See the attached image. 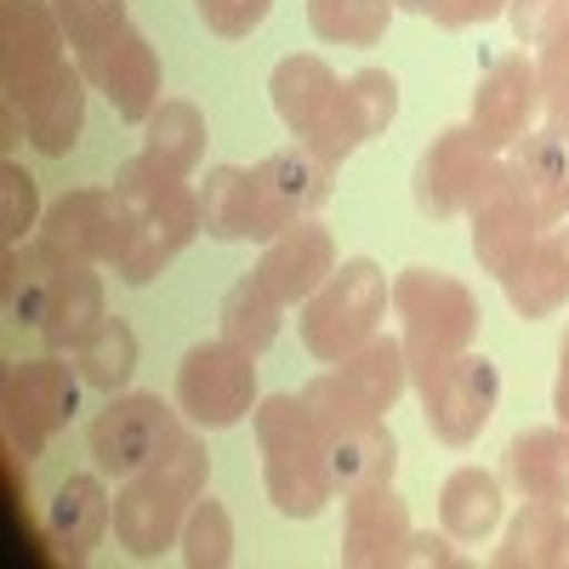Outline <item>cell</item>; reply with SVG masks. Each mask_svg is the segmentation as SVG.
Masks as SVG:
<instances>
[{"mask_svg": "<svg viewBox=\"0 0 569 569\" xmlns=\"http://www.w3.org/2000/svg\"><path fill=\"white\" fill-rule=\"evenodd\" d=\"M507 12V0H433L427 7V18H433L439 29H467V23H490Z\"/></svg>", "mask_w": 569, "mask_h": 569, "instance_id": "43", "label": "cell"}, {"mask_svg": "<svg viewBox=\"0 0 569 569\" xmlns=\"http://www.w3.org/2000/svg\"><path fill=\"white\" fill-rule=\"evenodd\" d=\"M399 114V80L388 69H359L342 80L337 91V103L325 109V120L302 137L313 154H325L330 166H342L359 142H370L376 131H388Z\"/></svg>", "mask_w": 569, "mask_h": 569, "instance_id": "13", "label": "cell"}, {"mask_svg": "<svg viewBox=\"0 0 569 569\" xmlns=\"http://www.w3.org/2000/svg\"><path fill=\"white\" fill-rule=\"evenodd\" d=\"M200 194V228L211 240H257V194H251V171L240 166H211Z\"/></svg>", "mask_w": 569, "mask_h": 569, "instance_id": "29", "label": "cell"}, {"mask_svg": "<svg viewBox=\"0 0 569 569\" xmlns=\"http://www.w3.org/2000/svg\"><path fill=\"white\" fill-rule=\"evenodd\" d=\"M194 7H200V18H206L211 34H222V40H246V34L268 18L273 0H194Z\"/></svg>", "mask_w": 569, "mask_h": 569, "instance_id": "41", "label": "cell"}, {"mask_svg": "<svg viewBox=\"0 0 569 569\" xmlns=\"http://www.w3.org/2000/svg\"><path fill=\"white\" fill-rule=\"evenodd\" d=\"M206 467H211V450L194 433H182L177 450H166L154 467L131 472L126 490L114 496V541L131 558H160L166 547H177L188 507L206 490Z\"/></svg>", "mask_w": 569, "mask_h": 569, "instance_id": "2", "label": "cell"}, {"mask_svg": "<svg viewBox=\"0 0 569 569\" xmlns=\"http://www.w3.org/2000/svg\"><path fill=\"white\" fill-rule=\"evenodd\" d=\"M342 563L348 569H388L399 563V547L410 541V501L393 485H370L342 496Z\"/></svg>", "mask_w": 569, "mask_h": 569, "instance_id": "17", "label": "cell"}, {"mask_svg": "<svg viewBox=\"0 0 569 569\" xmlns=\"http://www.w3.org/2000/svg\"><path fill=\"white\" fill-rule=\"evenodd\" d=\"M40 222V200H34V177L23 166H0V228H7V240L18 246L23 233Z\"/></svg>", "mask_w": 569, "mask_h": 569, "instance_id": "40", "label": "cell"}, {"mask_svg": "<svg viewBox=\"0 0 569 569\" xmlns=\"http://www.w3.org/2000/svg\"><path fill=\"white\" fill-rule=\"evenodd\" d=\"M388 273L370 257H353L330 273L319 291L302 302V348L325 365H342L353 348H365L388 319Z\"/></svg>", "mask_w": 569, "mask_h": 569, "instance_id": "4", "label": "cell"}, {"mask_svg": "<svg viewBox=\"0 0 569 569\" xmlns=\"http://www.w3.org/2000/svg\"><path fill=\"white\" fill-rule=\"evenodd\" d=\"M536 74H541V114H547V126L569 142V18L541 40Z\"/></svg>", "mask_w": 569, "mask_h": 569, "instance_id": "39", "label": "cell"}, {"mask_svg": "<svg viewBox=\"0 0 569 569\" xmlns=\"http://www.w3.org/2000/svg\"><path fill=\"white\" fill-rule=\"evenodd\" d=\"M86 74H80V63L69 69H58L52 80L40 86V98L23 109V126H29V142L40 154H69L74 149V137H80V126H86Z\"/></svg>", "mask_w": 569, "mask_h": 569, "instance_id": "26", "label": "cell"}, {"mask_svg": "<svg viewBox=\"0 0 569 569\" xmlns=\"http://www.w3.org/2000/svg\"><path fill=\"white\" fill-rule=\"evenodd\" d=\"M142 154H154L177 177H194V166L206 154V114L188 98H166L149 114V126H142Z\"/></svg>", "mask_w": 569, "mask_h": 569, "instance_id": "30", "label": "cell"}, {"mask_svg": "<svg viewBox=\"0 0 569 569\" xmlns=\"http://www.w3.org/2000/svg\"><path fill=\"white\" fill-rule=\"evenodd\" d=\"M80 74L114 103V114L126 126H149V114L166 103L160 98V58H154L149 34H137V29H126L120 40H109L103 52L80 58Z\"/></svg>", "mask_w": 569, "mask_h": 569, "instance_id": "16", "label": "cell"}, {"mask_svg": "<svg viewBox=\"0 0 569 569\" xmlns=\"http://www.w3.org/2000/svg\"><path fill=\"white\" fill-rule=\"evenodd\" d=\"M541 222L530 217V206L518 200V188L512 182H501L496 194L472 211V257H479V268L485 273H496V279H507L518 262L530 257V246L541 240Z\"/></svg>", "mask_w": 569, "mask_h": 569, "instance_id": "20", "label": "cell"}, {"mask_svg": "<svg viewBox=\"0 0 569 569\" xmlns=\"http://www.w3.org/2000/svg\"><path fill=\"white\" fill-rule=\"evenodd\" d=\"M501 182H507V160H496V149H485L472 126H450L421 149L410 188H416V211L445 222L461 211L472 217Z\"/></svg>", "mask_w": 569, "mask_h": 569, "instance_id": "5", "label": "cell"}, {"mask_svg": "<svg viewBox=\"0 0 569 569\" xmlns=\"http://www.w3.org/2000/svg\"><path fill=\"white\" fill-rule=\"evenodd\" d=\"M279 297L268 291V284L251 273V279H240L233 291L222 297V342H233L240 353H268L273 348V337H279Z\"/></svg>", "mask_w": 569, "mask_h": 569, "instance_id": "33", "label": "cell"}, {"mask_svg": "<svg viewBox=\"0 0 569 569\" xmlns=\"http://www.w3.org/2000/svg\"><path fill=\"white\" fill-rule=\"evenodd\" d=\"M114 525V501H109V485L103 472H69L52 496V518H46V530H52V547L69 558V563H86L91 547H98Z\"/></svg>", "mask_w": 569, "mask_h": 569, "instance_id": "21", "label": "cell"}, {"mask_svg": "<svg viewBox=\"0 0 569 569\" xmlns=\"http://www.w3.org/2000/svg\"><path fill=\"white\" fill-rule=\"evenodd\" d=\"M421 393V416H427V433H433L439 445H472L490 427L496 416V399H501V376L485 353H461L450 359L445 370H433L427 382H416Z\"/></svg>", "mask_w": 569, "mask_h": 569, "instance_id": "10", "label": "cell"}, {"mask_svg": "<svg viewBox=\"0 0 569 569\" xmlns=\"http://www.w3.org/2000/svg\"><path fill=\"white\" fill-rule=\"evenodd\" d=\"M74 370H80L86 388H98V393L114 399V393L131 382V370H137V337H131V325H126V319H103V325L74 348Z\"/></svg>", "mask_w": 569, "mask_h": 569, "instance_id": "35", "label": "cell"}, {"mask_svg": "<svg viewBox=\"0 0 569 569\" xmlns=\"http://www.w3.org/2000/svg\"><path fill=\"white\" fill-rule=\"evenodd\" d=\"M393 7H405V12H421V18H427V7H433V0H393Z\"/></svg>", "mask_w": 569, "mask_h": 569, "instance_id": "46", "label": "cell"}, {"mask_svg": "<svg viewBox=\"0 0 569 569\" xmlns=\"http://www.w3.org/2000/svg\"><path fill=\"white\" fill-rule=\"evenodd\" d=\"M177 410L194 427H233L257 410V359L233 342H200L177 365Z\"/></svg>", "mask_w": 569, "mask_h": 569, "instance_id": "7", "label": "cell"}, {"mask_svg": "<svg viewBox=\"0 0 569 569\" xmlns=\"http://www.w3.org/2000/svg\"><path fill=\"white\" fill-rule=\"evenodd\" d=\"M200 233V194L188 182L160 188L154 200L137 206V233H131V251L120 257V279L126 284H149L160 268H171L188 240Z\"/></svg>", "mask_w": 569, "mask_h": 569, "instance_id": "14", "label": "cell"}, {"mask_svg": "<svg viewBox=\"0 0 569 569\" xmlns=\"http://www.w3.org/2000/svg\"><path fill=\"white\" fill-rule=\"evenodd\" d=\"M63 23L52 0H0V80H7V109H29L40 86L63 69Z\"/></svg>", "mask_w": 569, "mask_h": 569, "instance_id": "9", "label": "cell"}, {"mask_svg": "<svg viewBox=\"0 0 569 569\" xmlns=\"http://www.w3.org/2000/svg\"><path fill=\"white\" fill-rule=\"evenodd\" d=\"M177 547H182V563L188 569H228L233 563V518H228V507L211 501V496L194 501V507H188V518H182Z\"/></svg>", "mask_w": 569, "mask_h": 569, "instance_id": "37", "label": "cell"}, {"mask_svg": "<svg viewBox=\"0 0 569 569\" xmlns=\"http://www.w3.org/2000/svg\"><path fill=\"white\" fill-rule=\"evenodd\" d=\"M330 188H337V166L325 154H313L308 142L297 149H279L268 154L262 166H251V194H257V240H279L284 228L308 222L325 200Z\"/></svg>", "mask_w": 569, "mask_h": 569, "instance_id": "11", "label": "cell"}, {"mask_svg": "<svg viewBox=\"0 0 569 569\" xmlns=\"http://www.w3.org/2000/svg\"><path fill=\"white\" fill-rule=\"evenodd\" d=\"M330 273H337V240H330V228H319V222L284 228L279 240H268V251L257 262V279L268 284L284 308L308 302Z\"/></svg>", "mask_w": 569, "mask_h": 569, "instance_id": "19", "label": "cell"}, {"mask_svg": "<svg viewBox=\"0 0 569 569\" xmlns=\"http://www.w3.org/2000/svg\"><path fill=\"white\" fill-rule=\"evenodd\" d=\"M137 233V206L120 188H69L58 206H46L40 240H52L74 262H114L131 251Z\"/></svg>", "mask_w": 569, "mask_h": 569, "instance_id": "8", "label": "cell"}, {"mask_svg": "<svg viewBox=\"0 0 569 569\" xmlns=\"http://www.w3.org/2000/svg\"><path fill=\"white\" fill-rule=\"evenodd\" d=\"M268 91H273V114L291 126L297 137H308L325 120V109L337 103L342 80H337V69H330L325 58H279Z\"/></svg>", "mask_w": 569, "mask_h": 569, "instance_id": "25", "label": "cell"}, {"mask_svg": "<svg viewBox=\"0 0 569 569\" xmlns=\"http://www.w3.org/2000/svg\"><path fill=\"white\" fill-rule=\"evenodd\" d=\"M302 405L308 416L319 421V433L325 445H337V439H353V433H370V427H382V410H376L342 370H330V376H313V382L302 388Z\"/></svg>", "mask_w": 569, "mask_h": 569, "instance_id": "31", "label": "cell"}, {"mask_svg": "<svg viewBox=\"0 0 569 569\" xmlns=\"http://www.w3.org/2000/svg\"><path fill=\"white\" fill-rule=\"evenodd\" d=\"M541 114V74L530 58H496L485 80L472 86V131L485 149H512L518 137H530Z\"/></svg>", "mask_w": 569, "mask_h": 569, "instance_id": "15", "label": "cell"}, {"mask_svg": "<svg viewBox=\"0 0 569 569\" xmlns=\"http://www.w3.org/2000/svg\"><path fill=\"white\" fill-rule=\"evenodd\" d=\"M501 291H507L518 319L563 313L569 308V228H547L541 240L530 246V257L501 279Z\"/></svg>", "mask_w": 569, "mask_h": 569, "instance_id": "22", "label": "cell"}, {"mask_svg": "<svg viewBox=\"0 0 569 569\" xmlns=\"http://www.w3.org/2000/svg\"><path fill=\"white\" fill-rule=\"evenodd\" d=\"M86 439L103 479H131L182 445V410L160 393H114L109 410H98V421L86 427Z\"/></svg>", "mask_w": 569, "mask_h": 569, "instance_id": "6", "label": "cell"}, {"mask_svg": "<svg viewBox=\"0 0 569 569\" xmlns=\"http://www.w3.org/2000/svg\"><path fill=\"white\" fill-rule=\"evenodd\" d=\"M552 410H558V421L569 427V337H563V348H558V382H552Z\"/></svg>", "mask_w": 569, "mask_h": 569, "instance_id": "45", "label": "cell"}, {"mask_svg": "<svg viewBox=\"0 0 569 569\" xmlns=\"http://www.w3.org/2000/svg\"><path fill=\"white\" fill-rule=\"evenodd\" d=\"M507 485L525 501H569V427H530L507 445Z\"/></svg>", "mask_w": 569, "mask_h": 569, "instance_id": "23", "label": "cell"}, {"mask_svg": "<svg viewBox=\"0 0 569 569\" xmlns=\"http://www.w3.org/2000/svg\"><path fill=\"white\" fill-rule=\"evenodd\" d=\"M257 450H262V485L284 518H319L337 496L330 485V445L319 421L308 416L302 393H273L257 405Z\"/></svg>", "mask_w": 569, "mask_h": 569, "instance_id": "1", "label": "cell"}, {"mask_svg": "<svg viewBox=\"0 0 569 569\" xmlns=\"http://www.w3.org/2000/svg\"><path fill=\"white\" fill-rule=\"evenodd\" d=\"M501 518V479L485 467H456L439 490V525L450 541H485Z\"/></svg>", "mask_w": 569, "mask_h": 569, "instance_id": "28", "label": "cell"}, {"mask_svg": "<svg viewBox=\"0 0 569 569\" xmlns=\"http://www.w3.org/2000/svg\"><path fill=\"white\" fill-rule=\"evenodd\" d=\"M91 268H98V262H69L63 291H58L52 313H46V325H40L46 353H74L91 330L109 319V313H103V279L91 273Z\"/></svg>", "mask_w": 569, "mask_h": 569, "instance_id": "27", "label": "cell"}, {"mask_svg": "<svg viewBox=\"0 0 569 569\" xmlns=\"http://www.w3.org/2000/svg\"><path fill=\"white\" fill-rule=\"evenodd\" d=\"M507 18H512V34L525 46H541L569 18V0H507Z\"/></svg>", "mask_w": 569, "mask_h": 569, "instance_id": "42", "label": "cell"}, {"mask_svg": "<svg viewBox=\"0 0 569 569\" xmlns=\"http://www.w3.org/2000/svg\"><path fill=\"white\" fill-rule=\"evenodd\" d=\"M348 382L376 405V410H393L399 399H405V388H410V359H405V342L399 337H382V330H376V337L365 342V348H353L342 365H337Z\"/></svg>", "mask_w": 569, "mask_h": 569, "instance_id": "32", "label": "cell"}, {"mask_svg": "<svg viewBox=\"0 0 569 569\" xmlns=\"http://www.w3.org/2000/svg\"><path fill=\"white\" fill-rule=\"evenodd\" d=\"M399 563H439V569H456L461 552L450 547V536H433V530L416 536V530H410V541L399 547Z\"/></svg>", "mask_w": 569, "mask_h": 569, "instance_id": "44", "label": "cell"}, {"mask_svg": "<svg viewBox=\"0 0 569 569\" xmlns=\"http://www.w3.org/2000/svg\"><path fill=\"white\" fill-rule=\"evenodd\" d=\"M393 0H308V23L330 46H376L393 23Z\"/></svg>", "mask_w": 569, "mask_h": 569, "instance_id": "36", "label": "cell"}, {"mask_svg": "<svg viewBox=\"0 0 569 569\" xmlns=\"http://www.w3.org/2000/svg\"><path fill=\"white\" fill-rule=\"evenodd\" d=\"M74 410H80V370H69L58 359L12 365V376H7V433H12V450L23 461L52 445V433L74 421Z\"/></svg>", "mask_w": 569, "mask_h": 569, "instance_id": "12", "label": "cell"}, {"mask_svg": "<svg viewBox=\"0 0 569 569\" xmlns=\"http://www.w3.org/2000/svg\"><path fill=\"white\" fill-rule=\"evenodd\" d=\"M52 12L69 34V46L80 58L103 52L109 40H120L131 23H126V0H52Z\"/></svg>", "mask_w": 569, "mask_h": 569, "instance_id": "38", "label": "cell"}, {"mask_svg": "<svg viewBox=\"0 0 569 569\" xmlns=\"http://www.w3.org/2000/svg\"><path fill=\"white\" fill-rule=\"evenodd\" d=\"M393 467H399V445L388 427H370V433L337 439L330 445V485L337 496L370 490V485H393Z\"/></svg>", "mask_w": 569, "mask_h": 569, "instance_id": "34", "label": "cell"}, {"mask_svg": "<svg viewBox=\"0 0 569 569\" xmlns=\"http://www.w3.org/2000/svg\"><path fill=\"white\" fill-rule=\"evenodd\" d=\"M393 313L405 319V359H410V382H427L433 370L461 359L479 337V297L461 279L439 268H405L393 279Z\"/></svg>", "mask_w": 569, "mask_h": 569, "instance_id": "3", "label": "cell"}, {"mask_svg": "<svg viewBox=\"0 0 569 569\" xmlns=\"http://www.w3.org/2000/svg\"><path fill=\"white\" fill-rule=\"evenodd\" d=\"M507 182L518 188V200L530 206L541 228L569 222V142L552 126L518 137L507 149Z\"/></svg>", "mask_w": 569, "mask_h": 569, "instance_id": "18", "label": "cell"}, {"mask_svg": "<svg viewBox=\"0 0 569 569\" xmlns=\"http://www.w3.org/2000/svg\"><path fill=\"white\" fill-rule=\"evenodd\" d=\"M490 563L496 569H569V512L558 501H525Z\"/></svg>", "mask_w": 569, "mask_h": 569, "instance_id": "24", "label": "cell"}]
</instances>
